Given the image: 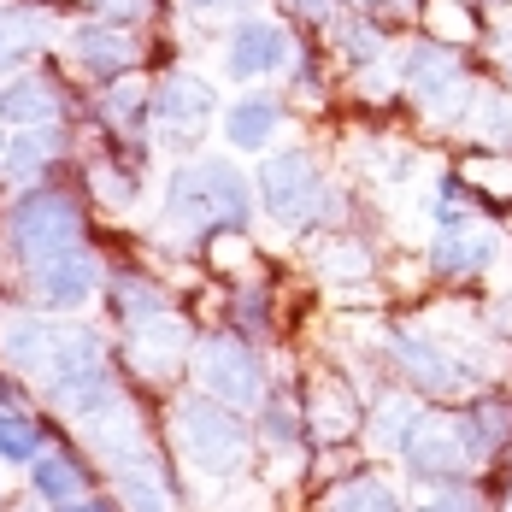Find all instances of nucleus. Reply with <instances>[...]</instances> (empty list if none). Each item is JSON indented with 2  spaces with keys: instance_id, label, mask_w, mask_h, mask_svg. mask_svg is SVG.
Here are the masks:
<instances>
[{
  "instance_id": "19",
  "label": "nucleus",
  "mask_w": 512,
  "mask_h": 512,
  "mask_svg": "<svg viewBox=\"0 0 512 512\" xmlns=\"http://www.w3.org/2000/svg\"><path fill=\"white\" fill-rule=\"evenodd\" d=\"M6 118H18L24 130H53V112H59V101H53V89L48 83H36V77H24V83H12L6 89V106H0Z\"/></svg>"
},
{
  "instance_id": "28",
  "label": "nucleus",
  "mask_w": 512,
  "mask_h": 512,
  "mask_svg": "<svg viewBox=\"0 0 512 512\" xmlns=\"http://www.w3.org/2000/svg\"><path fill=\"white\" fill-rule=\"evenodd\" d=\"M301 12H312V18H330V0H295Z\"/></svg>"
},
{
  "instance_id": "27",
  "label": "nucleus",
  "mask_w": 512,
  "mask_h": 512,
  "mask_svg": "<svg viewBox=\"0 0 512 512\" xmlns=\"http://www.w3.org/2000/svg\"><path fill=\"white\" fill-rule=\"evenodd\" d=\"M59 512H118V507H112V501H89V495H83V501H71V507H59Z\"/></svg>"
},
{
  "instance_id": "20",
  "label": "nucleus",
  "mask_w": 512,
  "mask_h": 512,
  "mask_svg": "<svg viewBox=\"0 0 512 512\" xmlns=\"http://www.w3.org/2000/svg\"><path fill=\"white\" fill-rule=\"evenodd\" d=\"M324 512H401V501H395L377 477H348L342 489L324 495Z\"/></svg>"
},
{
  "instance_id": "10",
  "label": "nucleus",
  "mask_w": 512,
  "mask_h": 512,
  "mask_svg": "<svg viewBox=\"0 0 512 512\" xmlns=\"http://www.w3.org/2000/svg\"><path fill=\"white\" fill-rule=\"evenodd\" d=\"M130 36L124 30H112V24H89V30H77L71 36V59H77V71L83 77H112V71H124L130 65Z\"/></svg>"
},
{
  "instance_id": "32",
  "label": "nucleus",
  "mask_w": 512,
  "mask_h": 512,
  "mask_svg": "<svg viewBox=\"0 0 512 512\" xmlns=\"http://www.w3.org/2000/svg\"><path fill=\"white\" fill-rule=\"evenodd\" d=\"M0 159H6V142H0Z\"/></svg>"
},
{
  "instance_id": "12",
  "label": "nucleus",
  "mask_w": 512,
  "mask_h": 512,
  "mask_svg": "<svg viewBox=\"0 0 512 512\" xmlns=\"http://www.w3.org/2000/svg\"><path fill=\"white\" fill-rule=\"evenodd\" d=\"M407 83H412V95L418 101H442V95H454L460 89V65H454V53L448 48H418L407 59Z\"/></svg>"
},
{
  "instance_id": "17",
  "label": "nucleus",
  "mask_w": 512,
  "mask_h": 512,
  "mask_svg": "<svg viewBox=\"0 0 512 512\" xmlns=\"http://www.w3.org/2000/svg\"><path fill=\"white\" fill-rule=\"evenodd\" d=\"M401 359L418 371V383H430V389H460L465 383L460 359H448L442 348H430V342H418V336H401Z\"/></svg>"
},
{
  "instance_id": "16",
  "label": "nucleus",
  "mask_w": 512,
  "mask_h": 512,
  "mask_svg": "<svg viewBox=\"0 0 512 512\" xmlns=\"http://www.w3.org/2000/svg\"><path fill=\"white\" fill-rule=\"evenodd\" d=\"M507 436H512V412L501 407V401H483V407H471V412L460 418L465 454H495Z\"/></svg>"
},
{
  "instance_id": "13",
  "label": "nucleus",
  "mask_w": 512,
  "mask_h": 512,
  "mask_svg": "<svg viewBox=\"0 0 512 512\" xmlns=\"http://www.w3.org/2000/svg\"><path fill=\"white\" fill-rule=\"evenodd\" d=\"M277 101H265V95H248V101H236L224 112V136L236 142V148H265L271 142V130H277Z\"/></svg>"
},
{
  "instance_id": "22",
  "label": "nucleus",
  "mask_w": 512,
  "mask_h": 512,
  "mask_svg": "<svg viewBox=\"0 0 512 512\" xmlns=\"http://www.w3.org/2000/svg\"><path fill=\"white\" fill-rule=\"evenodd\" d=\"M0 460H12V465L42 460V424H30L18 412H0Z\"/></svg>"
},
{
  "instance_id": "26",
  "label": "nucleus",
  "mask_w": 512,
  "mask_h": 512,
  "mask_svg": "<svg viewBox=\"0 0 512 512\" xmlns=\"http://www.w3.org/2000/svg\"><path fill=\"white\" fill-rule=\"evenodd\" d=\"M424 512H483V507H477V495H442V501H430Z\"/></svg>"
},
{
  "instance_id": "31",
  "label": "nucleus",
  "mask_w": 512,
  "mask_h": 512,
  "mask_svg": "<svg viewBox=\"0 0 512 512\" xmlns=\"http://www.w3.org/2000/svg\"><path fill=\"white\" fill-rule=\"evenodd\" d=\"M365 6H412V0H365Z\"/></svg>"
},
{
  "instance_id": "30",
  "label": "nucleus",
  "mask_w": 512,
  "mask_h": 512,
  "mask_svg": "<svg viewBox=\"0 0 512 512\" xmlns=\"http://www.w3.org/2000/svg\"><path fill=\"white\" fill-rule=\"evenodd\" d=\"M501 59H507V65H512V30H507V36H501Z\"/></svg>"
},
{
  "instance_id": "8",
  "label": "nucleus",
  "mask_w": 512,
  "mask_h": 512,
  "mask_svg": "<svg viewBox=\"0 0 512 512\" xmlns=\"http://www.w3.org/2000/svg\"><path fill=\"white\" fill-rule=\"evenodd\" d=\"M30 277H36V301L42 307H83L89 289H95V277H101V265L77 248V254L53 259V265H36Z\"/></svg>"
},
{
  "instance_id": "23",
  "label": "nucleus",
  "mask_w": 512,
  "mask_h": 512,
  "mask_svg": "<svg viewBox=\"0 0 512 512\" xmlns=\"http://www.w3.org/2000/svg\"><path fill=\"white\" fill-rule=\"evenodd\" d=\"M418 430H424V418H418L407 401H389V407L377 412V442H383V448H401V454H407Z\"/></svg>"
},
{
  "instance_id": "11",
  "label": "nucleus",
  "mask_w": 512,
  "mask_h": 512,
  "mask_svg": "<svg viewBox=\"0 0 512 512\" xmlns=\"http://www.w3.org/2000/svg\"><path fill=\"white\" fill-rule=\"evenodd\" d=\"M30 489L53 501V507H71V501H83V489H89V471L71 460V454H42V460L30 465Z\"/></svg>"
},
{
  "instance_id": "29",
  "label": "nucleus",
  "mask_w": 512,
  "mask_h": 512,
  "mask_svg": "<svg viewBox=\"0 0 512 512\" xmlns=\"http://www.w3.org/2000/svg\"><path fill=\"white\" fill-rule=\"evenodd\" d=\"M183 6H189V12H212V6H218V0H183Z\"/></svg>"
},
{
  "instance_id": "3",
  "label": "nucleus",
  "mask_w": 512,
  "mask_h": 512,
  "mask_svg": "<svg viewBox=\"0 0 512 512\" xmlns=\"http://www.w3.org/2000/svg\"><path fill=\"white\" fill-rule=\"evenodd\" d=\"M177 448L201 465V471H236L242 454H248V430H242V418L224 407V401L195 395V401L177 407Z\"/></svg>"
},
{
  "instance_id": "15",
  "label": "nucleus",
  "mask_w": 512,
  "mask_h": 512,
  "mask_svg": "<svg viewBox=\"0 0 512 512\" xmlns=\"http://www.w3.org/2000/svg\"><path fill=\"white\" fill-rule=\"evenodd\" d=\"M42 36H48V18H42V12H30V6H0V71L18 65Z\"/></svg>"
},
{
  "instance_id": "6",
  "label": "nucleus",
  "mask_w": 512,
  "mask_h": 512,
  "mask_svg": "<svg viewBox=\"0 0 512 512\" xmlns=\"http://www.w3.org/2000/svg\"><path fill=\"white\" fill-rule=\"evenodd\" d=\"M295 59L289 48V36L277 30V24H236V36H230V53H224V65H230V77H271V71H283Z\"/></svg>"
},
{
  "instance_id": "25",
  "label": "nucleus",
  "mask_w": 512,
  "mask_h": 512,
  "mask_svg": "<svg viewBox=\"0 0 512 512\" xmlns=\"http://www.w3.org/2000/svg\"><path fill=\"white\" fill-rule=\"evenodd\" d=\"M342 42H348L354 59H371V53H377V36H371V30H342Z\"/></svg>"
},
{
  "instance_id": "14",
  "label": "nucleus",
  "mask_w": 512,
  "mask_h": 512,
  "mask_svg": "<svg viewBox=\"0 0 512 512\" xmlns=\"http://www.w3.org/2000/svg\"><path fill=\"white\" fill-rule=\"evenodd\" d=\"M183 342H189V336H183V324H171L165 312H159V318H148V324H136V330H130V354L142 359L148 371H165L171 359L183 354Z\"/></svg>"
},
{
  "instance_id": "2",
  "label": "nucleus",
  "mask_w": 512,
  "mask_h": 512,
  "mask_svg": "<svg viewBox=\"0 0 512 512\" xmlns=\"http://www.w3.org/2000/svg\"><path fill=\"white\" fill-rule=\"evenodd\" d=\"M12 248L18 259L36 271V265H53V259L77 254L83 248V212L77 201L53 195V189H36L12 206Z\"/></svg>"
},
{
  "instance_id": "7",
  "label": "nucleus",
  "mask_w": 512,
  "mask_h": 512,
  "mask_svg": "<svg viewBox=\"0 0 512 512\" xmlns=\"http://www.w3.org/2000/svg\"><path fill=\"white\" fill-rule=\"evenodd\" d=\"M154 118H159V130L165 136H201V124L212 118V89H206L201 77H165L159 83V95H154Z\"/></svg>"
},
{
  "instance_id": "24",
  "label": "nucleus",
  "mask_w": 512,
  "mask_h": 512,
  "mask_svg": "<svg viewBox=\"0 0 512 512\" xmlns=\"http://www.w3.org/2000/svg\"><path fill=\"white\" fill-rule=\"evenodd\" d=\"M124 501H130V512H171V501H165V483H159V471L124 477Z\"/></svg>"
},
{
  "instance_id": "21",
  "label": "nucleus",
  "mask_w": 512,
  "mask_h": 512,
  "mask_svg": "<svg viewBox=\"0 0 512 512\" xmlns=\"http://www.w3.org/2000/svg\"><path fill=\"white\" fill-rule=\"evenodd\" d=\"M53 142H59L53 130H18V136L6 142V171H12L18 183H30V177L53 159Z\"/></svg>"
},
{
  "instance_id": "5",
  "label": "nucleus",
  "mask_w": 512,
  "mask_h": 512,
  "mask_svg": "<svg viewBox=\"0 0 512 512\" xmlns=\"http://www.w3.org/2000/svg\"><path fill=\"white\" fill-rule=\"evenodd\" d=\"M201 383L212 401L242 407V401L259 395V359L230 336H212V342H201Z\"/></svg>"
},
{
  "instance_id": "9",
  "label": "nucleus",
  "mask_w": 512,
  "mask_h": 512,
  "mask_svg": "<svg viewBox=\"0 0 512 512\" xmlns=\"http://www.w3.org/2000/svg\"><path fill=\"white\" fill-rule=\"evenodd\" d=\"M412 477H460L465 471V442H460V424H424L407 448Z\"/></svg>"
},
{
  "instance_id": "1",
  "label": "nucleus",
  "mask_w": 512,
  "mask_h": 512,
  "mask_svg": "<svg viewBox=\"0 0 512 512\" xmlns=\"http://www.w3.org/2000/svg\"><path fill=\"white\" fill-rule=\"evenodd\" d=\"M165 218L183 224V230H212V224H242L248 218V195H242V177L218 159L206 165H189L171 177V201H165Z\"/></svg>"
},
{
  "instance_id": "4",
  "label": "nucleus",
  "mask_w": 512,
  "mask_h": 512,
  "mask_svg": "<svg viewBox=\"0 0 512 512\" xmlns=\"http://www.w3.org/2000/svg\"><path fill=\"white\" fill-rule=\"evenodd\" d=\"M259 189H265L271 218H283V224H307L312 206H318V171H312L307 154H271L265 159V171H259Z\"/></svg>"
},
{
  "instance_id": "18",
  "label": "nucleus",
  "mask_w": 512,
  "mask_h": 512,
  "mask_svg": "<svg viewBox=\"0 0 512 512\" xmlns=\"http://www.w3.org/2000/svg\"><path fill=\"white\" fill-rule=\"evenodd\" d=\"M489 254H495V242L477 224H460V230H442L436 236V265L442 271H471V265H483Z\"/></svg>"
}]
</instances>
